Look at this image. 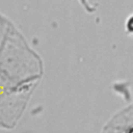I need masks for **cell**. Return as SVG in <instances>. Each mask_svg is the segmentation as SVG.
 <instances>
[{"label":"cell","instance_id":"cell-1","mask_svg":"<svg viewBox=\"0 0 133 133\" xmlns=\"http://www.w3.org/2000/svg\"><path fill=\"white\" fill-rule=\"evenodd\" d=\"M103 133H133V106L115 115Z\"/></svg>","mask_w":133,"mask_h":133},{"label":"cell","instance_id":"cell-2","mask_svg":"<svg viewBox=\"0 0 133 133\" xmlns=\"http://www.w3.org/2000/svg\"><path fill=\"white\" fill-rule=\"evenodd\" d=\"M125 31L128 35L133 36V14L128 16L125 22Z\"/></svg>","mask_w":133,"mask_h":133}]
</instances>
